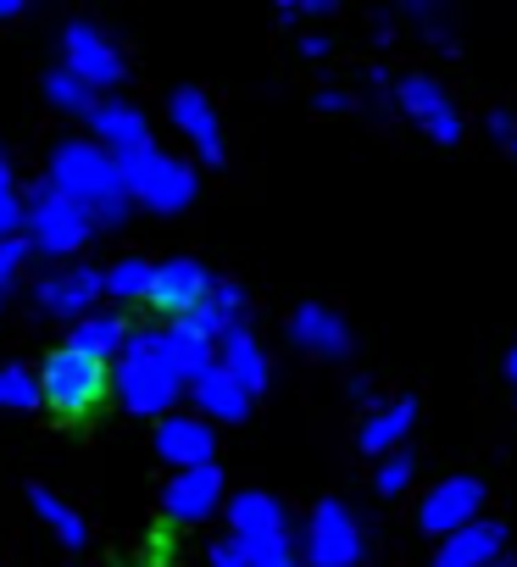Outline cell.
<instances>
[{
    "instance_id": "6da1fadb",
    "label": "cell",
    "mask_w": 517,
    "mask_h": 567,
    "mask_svg": "<svg viewBox=\"0 0 517 567\" xmlns=\"http://www.w3.org/2000/svg\"><path fill=\"white\" fill-rule=\"evenodd\" d=\"M45 184H51L56 195H68L73 206H84V212L95 217V228H117V223L134 212V200H128V189H123V167H117L95 140H62V145L51 151Z\"/></svg>"
},
{
    "instance_id": "7a4b0ae2",
    "label": "cell",
    "mask_w": 517,
    "mask_h": 567,
    "mask_svg": "<svg viewBox=\"0 0 517 567\" xmlns=\"http://www.w3.org/2000/svg\"><path fill=\"white\" fill-rule=\"evenodd\" d=\"M112 384H117V401L139 417H167L173 412L184 379H178V368L162 346V329L156 334H128V346L112 368Z\"/></svg>"
},
{
    "instance_id": "3957f363",
    "label": "cell",
    "mask_w": 517,
    "mask_h": 567,
    "mask_svg": "<svg viewBox=\"0 0 517 567\" xmlns=\"http://www.w3.org/2000/svg\"><path fill=\"white\" fill-rule=\"evenodd\" d=\"M106 384H112V368L95 362V357H84V351H73V346L51 351L45 368H40V401H45L62 423L90 417V412L106 401Z\"/></svg>"
},
{
    "instance_id": "277c9868",
    "label": "cell",
    "mask_w": 517,
    "mask_h": 567,
    "mask_svg": "<svg viewBox=\"0 0 517 567\" xmlns=\"http://www.w3.org/2000/svg\"><path fill=\"white\" fill-rule=\"evenodd\" d=\"M117 167H123V189H128L134 206L184 212L195 200V167L178 162V156H167V151H156V145L139 151V156H128V162H117Z\"/></svg>"
},
{
    "instance_id": "5b68a950",
    "label": "cell",
    "mask_w": 517,
    "mask_h": 567,
    "mask_svg": "<svg viewBox=\"0 0 517 567\" xmlns=\"http://www.w3.org/2000/svg\"><path fill=\"white\" fill-rule=\"evenodd\" d=\"M23 228H29V250H45V256H73V250H79V245L95 234V217H90L84 206H73L68 195H56L51 184H40V189H34V200H29Z\"/></svg>"
},
{
    "instance_id": "8992f818",
    "label": "cell",
    "mask_w": 517,
    "mask_h": 567,
    "mask_svg": "<svg viewBox=\"0 0 517 567\" xmlns=\"http://www.w3.org/2000/svg\"><path fill=\"white\" fill-rule=\"evenodd\" d=\"M368 556V534L345 501H318L307 517V561L312 567H356Z\"/></svg>"
},
{
    "instance_id": "52a82bcc",
    "label": "cell",
    "mask_w": 517,
    "mask_h": 567,
    "mask_svg": "<svg viewBox=\"0 0 517 567\" xmlns=\"http://www.w3.org/2000/svg\"><path fill=\"white\" fill-rule=\"evenodd\" d=\"M478 517H484V478H473V473L440 478V484L423 495V506H417V523H423V534H434V539H451L456 528H467V523H478Z\"/></svg>"
},
{
    "instance_id": "ba28073f",
    "label": "cell",
    "mask_w": 517,
    "mask_h": 567,
    "mask_svg": "<svg viewBox=\"0 0 517 567\" xmlns=\"http://www.w3.org/2000/svg\"><path fill=\"white\" fill-rule=\"evenodd\" d=\"M395 106L434 140V145H456L462 140V112L451 106V95H445V84L440 79H428V73H406L401 84H395Z\"/></svg>"
},
{
    "instance_id": "9c48e42d",
    "label": "cell",
    "mask_w": 517,
    "mask_h": 567,
    "mask_svg": "<svg viewBox=\"0 0 517 567\" xmlns=\"http://www.w3.org/2000/svg\"><path fill=\"white\" fill-rule=\"evenodd\" d=\"M211 284H217V278H211L195 256H167V261L151 267V296H145V301L178 323V318H189V312L211 296Z\"/></svg>"
},
{
    "instance_id": "30bf717a",
    "label": "cell",
    "mask_w": 517,
    "mask_h": 567,
    "mask_svg": "<svg viewBox=\"0 0 517 567\" xmlns=\"http://www.w3.org/2000/svg\"><path fill=\"white\" fill-rule=\"evenodd\" d=\"M62 68L79 73L90 90H112L123 79V51L101 23H73L68 40H62Z\"/></svg>"
},
{
    "instance_id": "8fae6325",
    "label": "cell",
    "mask_w": 517,
    "mask_h": 567,
    "mask_svg": "<svg viewBox=\"0 0 517 567\" xmlns=\"http://www.w3.org/2000/svg\"><path fill=\"white\" fill-rule=\"evenodd\" d=\"M90 123H95V145L112 162H128V156L151 151V123H145V112L134 101H101L90 112Z\"/></svg>"
},
{
    "instance_id": "7c38bea8",
    "label": "cell",
    "mask_w": 517,
    "mask_h": 567,
    "mask_svg": "<svg viewBox=\"0 0 517 567\" xmlns=\"http://www.w3.org/2000/svg\"><path fill=\"white\" fill-rule=\"evenodd\" d=\"M217 506H223V473H217V467L173 473L167 489H162V512H167L173 523H206Z\"/></svg>"
},
{
    "instance_id": "4fadbf2b",
    "label": "cell",
    "mask_w": 517,
    "mask_h": 567,
    "mask_svg": "<svg viewBox=\"0 0 517 567\" xmlns=\"http://www.w3.org/2000/svg\"><path fill=\"white\" fill-rule=\"evenodd\" d=\"M156 456L173 462L178 473H189V467H211V456H217V434H211L206 417H162V423H156Z\"/></svg>"
},
{
    "instance_id": "5bb4252c",
    "label": "cell",
    "mask_w": 517,
    "mask_h": 567,
    "mask_svg": "<svg viewBox=\"0 0 517 567\" xmlns=\"http://www.w3.org/2000/svg\"><path fill=\"white\" fill-rule=\"evenodd\" d=\"M173 128L195 145V156L206 167L223 162V117H217V106L200 90H173Z\"/></svg>"
},
{
    "instance_id": "9a60e30c",
    "label": "cell",
    "mask_w": 517,
    "mask_h": 567,
    "mask_svg": "<svg viewBox=\"0 0 517 567\" xmlns=\"http://www.w3.org/2000/svg\"><path fill=\"white\" fill-rule=\"evenodd\" d=\"M40 307L51 312V318H90V307H95V296H106V284H101V272L95 267H62V272H51L45 284H40Z\"/></svg>"
},
{
    "instance_id": "2e32d148",
    "label": "cell",
    "mask_w": 517,
    "mask_h": 567,
    "mask_svg": "<svg viewBox=\"0 0 517 567\" xmlns=\"http://www.w3.org/2000/svg\"><path fill=\"white\" fill-rule=\"evenodd\" d=\"M200 346H223L228 334H239L245 329V290L239 284H211V296L189 312V318H178Z\"/></svg>"
},
{
    "instance_id": "e0dca14e",
    "label": "cell",
    "mask_w": 517,
    "mask_h": 567,
    "mask_svg": "<svg viewBox=\"0 0 517 567\" xmlns=\"http://www.w3.org/2000/svg\"><path fill=\"white\" fill-rule=\"evenodd\" d=\"M290 340H296L301 351L323 357V362L351 357V329H345V318H340L334 307H318V301L296 307V318H290Z\"/></svg>"
},
{
    "instance_id": "ac0fdd59",
    "label": "cell",
    "mask_w": 517,
    "mask_h": 567,
    "mask_svg": "<svg viewBox=\"0 0 517 567\" xmlns=\"http://www.w3.org/2000/svg\"><path fill=\"white\" fill-rule=\"evenodd\" d=\"M500 550H506V528L495 517H478V523L456 528L451 539H440L434 567H489V561H500Z\"/></svg>"
},
{
    "instance_id": "d6986e66",
    "label": "cell",
    "mask_w": 517,
    "mask_h": 567,
    "mask_svg": "<svg viewBox=\"0 0 517 567\" xmlns=\"http://www.w3.org/2000/svg\"><path fill=\"white\" fill-rule=\"evenodd\" d=\"M412 423H417V395H395V401H384V406H373L362 417L356 445L368 456H390V451H401V440L412 434Z\"/></svg>"
},
{
    "instance_id": "ffe728a7",
    "label": "cell",
    "mask_w": 517,
    "mask_h": 567,
    "mask_svg": "<svg viewBox=\"0 0 517 567\" xmlns=\"http://www.w3.org/2000/svg\"><path fill=\"white\" fill-rule=\"evenodd\" d=\"M217 368H223L245 395H262V390H268V351L250 340V329H239V334H228V340L217 346Z\"/></svg>"
},
{
    "instance_id": "44dd1931",
    "label": "cell",
    "mask_w": 517,
    "mask_h": 567,
    "mask_svg": "<svg viewBox=\"0 0 517 567\" xmlns=\"http://www.w3.org/2000/svg\"><path fill=\"white\" fill-rule=\"evenodd\" d=\"M189 395H195V406H200L206 417H223V423H245V417H250V395H245L217 362L189 384Z\"/></svg>"
},
{
    "instance_id": "7402d4cb",
    "label": "cell",
    "mask_w": 517,
    "mask_h": 567,
    "mask_svg": "<svg viewBox=\"0 0 517 567\" xmlns=\"http://www.w3.org/2000/svg\"><path fill=\"white\" fill-rule=\"evenodd\" d=\"M68 346L84 351V357H95V362H112V357H123V346H128V323L112 318V312H90V318H79V329H73Z\"/></svg>"
},
{
    "instance_id": "603a6c76",
    "label": "cell",
    "mask_w": 517,
    "mask_h": 567,
    "mask_svg": "<svg viewBox=\"0 0 517 567\" xmlns=\"http://www.w3.org/2000/svg\"><path fill=\"white\" fill-rule=\"evenodd\" d=\"M29 501H34L40 523H45V528H51V534H56L68 550H84V545H90V528H84V517H79V512H73L62 495H51L45 484H34V489H29Z\"/></svg>"
},
{
    "instance_id": "cb8c5ba5",
    "label": "cell",
    "mask_w": 517,
    "mask_h": 567,
    "mask_svg": "<svg viewBox=\"0 0 517 567\" xmlns=\"http://www.w3.org/2000/svg\"><path fill=\"white\" fill-rule=\"evenodd\" d=\"M151 267H156V261H145V256H123V261H112V267L101 272L106 296H117V301H145V296H151Z\"/></svg>"
},
{
    "instance_id": "d4e9b609",
    "label": "cell",
    "mask_w": 517,
    "mask_h": 567,
    "mask_svg": "<svg viewBox=\"0 0 517 567\" xmlns=\"http://www.w3.org/2000/svg\"><path fill=\"white\" fill-rule=\"evenodd\" d=\"M29 406H40V373L0 362V412H29Z\"/></svg>"
},
{
    "instance_id": "484cf974",
    "label": "cell",
    "mask_w": 517,
    "mask_h": 567,
    "mask_svg": "<svg viewBox=\"0 0 517 567\" xmlns=\"http://www.w3.org/2000/svg\"><path fill=\"white\" fill-rule=\"evenodd\" d=\"M45 101H51L56 112H95V90H90L79 73H68V68L45 73Z\"/></svg>"
},
{
    "instance_id": "4316f807",
    "label": "cell",
    "mask_w": 517,
    "mask_h": 567,
    "mask_svg": "<svg viewBox=\"0 0 517 567\" xmlns=\"http://www.w3.org/2000/svg\"><path fill=\"white\" fill-rule=\"evenodd\" d=\"M412 478H417V456H412V451H390V456L379 462V473H373V489L390 501V495H406Z\"/></svg>"
},
{
    "instance_id": "83f0119b",
    "label": "cell",
    "mask_w": 517,
    "mask_h": 567,
    "mask_svg": "<svg viewBox=\"0 0 517 567\" xmlns=\"http://www.w3.org/2000/svg\"><path fill=\"white\" fill-rule=\"evenodd\" d=\"M23 261H29V239H7V245H0V307L12 301L18 278H23Z\"/></svg>"
},
{
    "instance_id": "f1b7e54d",
    "label": "cell",
    "mask_w": 517,
    "mask_h": 567,
    "mask_svg": "<svg viewBox=\"0 0 517 567\" xmlns=\"http://www.w3.org/2000/svg\"><path fill=\"white\" fill-rule=\"evenodd\" d=\"M23 217H29V200L18 195V184H0V245H7V239H18Z\"/></svg>"
},
{
    "instance_id": "f546056e",
    "label": "cell",
    "mask_w": 517,
    "mask_h": 567,
    "mask_svg": "<svg viewBox=\"0 0 517 567\" xmlns=\"http://www.w3.org/2000/svg\"><path fill=\"white\" fill-rule=\"evenodd\" d=\"M206 567H250V556H245L234 539H217V545L206 550Z\"/></svg>"
},
{
    "instance_id": "4dcf8cb0",
    "label": "cell",
    "mask_w": 517,
    "mask_h": 567,
    "mask_svg": "<svg viewBox=\"0 0 517 567\" xmlns=\"http://www.w3.org/2000/svg\"><path fill=\"white\" fill-rule=\"evenodd\" d=\"M484 128H489V140H500V145L511 151V140H517V123H511V112H489V117H484Z\"/></svg>"
},
{
    "instance_id": "1f68e13d",
    "label": "cell",
    "mask_w": 517,
    "mask_h": 567,
    "mask_svg": "<svg viewBox=\"0 0 517 567\" xmlns=\"http://www.w3.org/2000/svg\"><path fill=\"white\" fill-rule=\"evenodd\" d=\"M312 106H318L323 117H340V112H351V95H345V90H323Z\"/></svg>"
},
{
    "instance_id": "d6a6232c",
    "label": "cell",
    "mask_w": 517,
    "mask_h": 567,
    "mask_svg": "<svg viewBox=\"0 0 517 567\" xmlns=\"http://www.w3.org/2000/svg\"><path fill=\"white\" fill-rule=\"evenodd\" d=\"M301 51H307V56H329L334 45H329V34H307V40H301Z\"/></svg>"
},
{
    "instance_id": "836d02e7",
    "label": "cell",
    "mask_w": 517,
    "mask_h": 567,
    "mask_svg": "<svg viewBox=\"0 0 517 567\" xmlns=\"http://www.w3.org/2000/svg\"><path fill=\"white\" fill-rule=\"evenodd\" d=\"M12 18H23V0H0V23H12Z\"/></svg>"
},
{
    "instance_id": "e575fe53",
    "label": "cell",
    "mask_w": 517,
    "mask_h": 567,
    "mask_svg": "<svg viewBox=\"0 0 517 567\" xmlns=\"http://www.w3.org/2000/svg\"><path fill=\"white\" fill-rule=\"evenodd\" d=\"M351 401H373V384L368 379H351Z\"/></svg>"
},
{
    "instance_id": "d590c367",
    "label": "cell",
    "mask_w": 517,
    "mask_h": 567,
    "mask_svg": "<svg viewBox=\"0 0 517 567\" xmlns=\"http://www.w3.org/2000/svg\"><path fill=\"white\" fill-rule=\"evenodd\" d=\"M0 184H12V162H7V151H0Z\"/></svg>"
},
{
    "instance_id": "8d00e7d4",
    "label": "cell",
    "mask_w": 517,
    "mask_h": 567,
    "mask_svg": "<svg viewBox=\"0 0 517 567\" xmlns=\"http://www.w3.org/2000/svg\"><path fill=\"white\" fill-rule=\"evenodd\" d=\"M506 379H511V390H517V351L506 357Z\"/></svg>"
},
{
    "instance_id": "74e56055",
    "label": "cell",
    "mask_w": 517,
    "mask_h": 567,
    "mask_svg": "<svg viewBox=\"0 0 517 567\" xmlns=\"http://www.w3.org/2000/svg\"><path fill=\"white\" fill-rule=\"evenodd\" d=\"M489 567H506V561H489Z\"/></svg>"
},
{
    "instance_id": "f35d334b",
    "label": "cell",
    "mask_w": 517,
    "mask_h": 567,
    "mask_svg": "<svg viewBox=\"0 0 517 567\" xmlns=\"http://www.w3.org/2000/svg\"><path fill=\"white\" fill-rule=\"evenodd\" d=\"M511 151H517V140H511Z\"/></svg>"
}]
</instances>
